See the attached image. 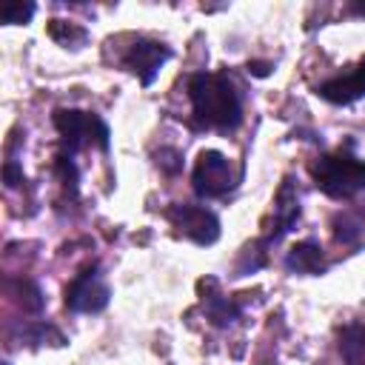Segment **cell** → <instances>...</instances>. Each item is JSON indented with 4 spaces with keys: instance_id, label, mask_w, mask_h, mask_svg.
<instances>
[{
    "instance_id": "obj_1",
    "label": "cell",
    "mask_w": 365,
    "mask_h": 365,
    "mask_svg": "<svg viewBox=\"0 0 365 365\" xmlns=\"http://www.w3.org/2000/svg\"><path fill=\"white\" fill-rule=\"evenodd\" d=\"M194 123L208 131H234L242 120V103L234 83L217 71H194L185 83Z\"/></svg>"
},
{
    "instance_id": "obj_2",
    "label": "cell",
    "mask_w": 365,
    "mask_h": 365,
    "mask_svg": "<svg viewBox=\"0 0 365 365\" xmlns=\"http://www.w3.org/2000/svg\"><path fill=\"white\" fill-rule=\"evenodd\" d=\"M308 171L314 185L331 200H351L365 191V160L354 157L351 151L339 148L322 154L308 165Z\"/></svg>"
},
{
    "instance_id": "obj_3",
    "label": "cell",
    "mask_w": 365,
    "mask_h": 365,
    "mask_svg": "<svg viewBox=\"0 0 365 365\" xmlns=\"http://www.w3.org/2000/svg\"><path fill=\"white\" fill-rule=\"evenodd\" d=\"M60 140H63V151L66 154H77L86 145H97L100 151H108V125L91 114V111H80V108H54L51 117Z\"/></svg>"
},
{
    "instance_id": "obj_4",
    "label": "cell",
    "mask_w": 365,
    "mask_h": 365,
    "mask_svg": "<svg viewBox=\"0 0 365 365\" xmlns=\"http://www.w3.org/2000/svg\"><path fill=\"white\" fill-rule=\"evenodd\" d=\"M163 217L171 222V228L197 242V245H214L220 240V220L211 208L205 205H191V202H171L163 208Z\"/></svg>"
},
{
    "instance_id": "obj_5",
    "label": "cell",
    "mask_w": 365,
    "mask_h": 365,
    "mask_svg": "<svg viewBox=\"0 0 365 365\" xmlns=\"http://www.w3.org/2000/svg\"><path fill=\"white\" fill-rule=\"evenodd\" d=\"M108 299H111V291L103 282L97 262L77 271L74 279L66 285V308L74 314H100L108 305Z\"/></svg>"
},
{
    "instance_id": "obj_6",
    "label": "cell",
    "mask_w": 365,
    "mask_h": 365,
    "mask_svg": "<svg viewBox=\"0 0 365 365\" xmlns=\"http://www.w3.org/2000/svg\"><path fill=\"white\" fill-rule=\"evenodd\" d=\"M191 185L200 197H208V200L225 197L234 188V171H231L228 157L217 148L200 151V157L194 163V171H191Z\"/></svg>"
},
{
    "instance_id": "obj_7",
    "label": "cell",
    "mask_w": 365,
    "mask_h": 365,
    "mask_svg": "<svg viewBox=\"0 0 365 365\" xmlns=\"http://www.w3.org/2000/svg\"><path fill=\"white\" fill-rule=\"evenodd\" d=\"M168 57H171V48H168L165 43L148 40V37H137V40L123 51L120 63H123V68L131 71L143 86H151Z\"/></svg>"
},
{
    "instance_id": "obj_8",
    "label": "cell",
    "mask_w": 365,
    "mask_h": 365,
    "mask_svg": "<svg viewBox=\"0 0 365 365\" xmlns=\"http://www.w3.org/2000/svg\"><path fill=\"white\" fill-rule=\"evenodd\" d=\"M299 214H302V208H299V194H297V185L285 177L282 180V185H279V191H277V197H274V211H271V222L265 225V231H262V240L259 242H254L257 248H268V245H274V242H279L294 225H297V220H299Z\"/></svg>"
},
{
    "instance_id": "obj_9",
    "label": "cell",
    "mask_w": 365,
    "mask_h": 365,
    "mask_svg": "<svg viewBox=\"0 0 365 365\" xmlns=\"http://www.w3.org/2000/svg\"><path fill=\"white\" fill-rule=\"evenodd\" d=\"M317 94L334 106H348V103L362 100L365 97V57H359L354 66L342 68L339 74L322 80L317 86Z\"/></svg>"
},
{
    "instance_id": "obj_10",
    "label": "cell",
    "mask_w": 365,
    "mask_h": 365,
    "mask_svg": "<svg viewBox=\"0 0 365 365\" xmlns=\"http://www.w3.org/2000/svg\"><path fill=\"white\" fill-rule=\"evenodd\" d=\"M200 294H202L200 297L202 299V311H205V317H208L211 325L225 328L234 319H240V305L234 299H228L225 294H220L214 279H200Z\"/></svg>"
},
{
    "instance_id": "obj_11",
    "label": "cell",
    "mask_w": 365,
    "mask_h": 365,
    "mask_svg": "<svg viewBox=\"0 0 365 365\" xmlns=\"http://www.w3.org/2000/svg\"><path fill=\"white\" fill-rule=\"evenodd\" d=\"M285 268H288L291 274L319 277V274H325L328 262H325V257H322L319 242H314V240H302V242H297V245L288 251V257H285Z\"/></svg>"
},
{
    "instance_id": "obj_12",
    "label": "cell",
    "mask_w": 365,
    "mask_h": 365,
    "mask_svg": "<svg viewBox=\"0 0 365 365\" xmlns=\"http://www.w3.org/2000/svg\"><path fill=\"white\" fill-rule=\"evenodd\" d=\"M339 354L345 365H365V325H345L339 331Z\"/></svg>"
},
{
    "instance_id": "obj_13",
    "label": "cell",
    "mask_w": 365,
    "mask_h": 365,
    "mask_svg": "<svg viewBox=\"0 0 365 365\" xmlns=\"http://www.w3.org/2000/svg\"><path fill=\"white\" fill-rule=\"evenodd\" d=\"M46 31H48V37H51L54 43H60V46H66V48H80V46L88 40V31H86L83 26L68 23V20H57V17L48 20Z\"/></svg>"
},
{
    "instance_id": "obj_14",
    "label": "cell",
    "mask_w": 365,
    "mask_h": 365,
    "mask_svg": "<svg viewBox=\"0 0 365 365\" xmlns=\"http://www.w3.org/2000/svg\"><path fill=\"white\" fill-rule=\"evenodd\" d=\"M37 6L34 3H23V0H9L3 9H0V20L3 23H29L34 17Z\"/></svg>"
},
{
    "instance_id": "obj_15",
    "label": "cell",
    "mask_w": 365,
    "mask_h": 365,
    "mask_svg": "<svg viewBox=\"0 0 365 365\" xmlns=\"http://www.w3.org/2000/svg\"><path fill=\"white\" fill-rule=\"evenodd\" d=\"M17 291H20V302H23V311H31V314H37L40 308H43V294H40V288L34 285V282H29V279H17V282H11Z\"/></svg>"
},
{
    "instance_id": "obj_16",
    "label": "cell",
    "mask_w": 365,
    "mask_h": 365,
    "mask_svg": "<svg viewBox=\"0 0 365 365\" xmlns=\"http://www.w3.org/2000/svg\"><path fill=\"white\" fill-rule=\"evenodd\" d=\"M57 174H60V180H63V185H66V191L71 194V197H77V165H74V160H71V154H57Z\"/></svg>"
},
{
    "instance_id": "obj_17",
    "label": "cell",
    "mask_w": 365,
    "mask_h": 365,
    "mask_svg": "<svg viewBox=\"0 0 365 365\" xmlns=\"http://www.w3.org/2000/svg\"><path fill=\"white\" fill-rule=\"evenodd\" d=\"M157 165L165 168L168 174H174V171L182 168V154H180L177 148H160V151H157Z\"/></svg>"
},
{
    "instance_id": "obj_18",
    "label": "cell",
    "mask_w": 365,
    "mask_h": 365,
    "mask_svg": "<svg viewBox=\"0 0 365 365\" xmlns=\"http://www.w3.org/2000/svg\"><path fill=\"white\" fill-rule=\"evenodd\" d=\"M248 71H251L254 77H265V74L271 71V63H259V60H254V63H248Z\"/></svg>"
},
{
    "instance_id": "obj_19",
    "label": "cell",
    "mask_w": 365,
    "mask_h": 365,
    "mask_svg": "<svg viewBox=\"0 0 365 365\" xmlns=\"http://www.w3.org/2000/svg\"><path fill=\"white\" fill-rule=\"evenodd\" d=\"M351 11H354V14H362V17H365V3H354V6H351Z\"/></svg>"
},
{
    "instance_id": "obj_20",
    "label": "cell",
    "mask_w": 365,
    "mask_h": 365,
    "mask_svg": "<svg viewBox=\"0 0 365 365\" xmlns=\"http://www.w3.org/2000/svg\"><path fill=\"white\" fill-rule=\"evenodd\" d=\"M3 365H9V362H3Z\"/></svg>"
}]
</instances>
